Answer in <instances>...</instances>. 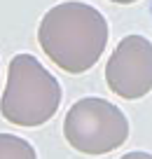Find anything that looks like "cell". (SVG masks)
Instances as JSON below:
<instances>
[{"instance_id":"4","label":"cell","mask_w":152,"mask_h":159,"mask_svg":"<svg viewBox=\"0 0 152 159\" xmlns=\"http://www.w3.org/2000/svg\"><path fill=\"white\" fill-rule=\"evenodd\" d=\"M110 91L124 101L143 98L152 91V42L143 35L119 40L105 66Z\"/></svg>"},{"instance_id":"3","label":"cell","mask_w":152,"mask_h":159,"mask_svg":"<svg viewBox=\"0 0 152 159\" xmlns=\"http://www.w3.org/2000/svg\"><path fill=\"white\" fill-rule=\"evenodd\" d=\"M63 136L73 150L98 157L127 143L129 119L115 103L87 96L70 105L63 119Z\"/></svg>"},{"instance_id":"8","label":"cell","mask_w":152,"mask_h":159,"mask_svg":"<svg viewBox=\"0 0 152 159\" xmlns=\"http://www.w3.org/2000/svg\"><path fill=\"white\" fill-rule=\"evenodd\" d=\"M150 14H152V5H150Z\"/></svg>"},{"instance_id":"1","label":"cell","mask_w":152,"mask_h":159,"mask_svg":"<svg viewBox=\"0 0 152 159\" xmlns=\"http://www.w3.org/2000/svg\"><path fill=\"white\" fill-rule=\"evenodd\" d=\"M38 42L52 63L70 75H82L103 56L108 45V21L87 2H59L47 10L40 21Z\"/></svg>"},{"instance_id":"7","label":"cell","mask_w":152,"mask_h":159,"mask_svg":"<svg viewBox=\"0 0 152 159\" xmlns=\"http://www.w3.org/2000/svg\"><path fill=\"white\" fill-rule=\"evenodd\" d=\"M110 2H117V5H131V2H138V0H110Z\"/></svg>"},{"instance_id":"2","label":"cell","mask_w":152,"mask_h":159,"mask_svg":"<svg viewBox=\"0 0 152 159\" xmlns=\"http://www.w3.org/2000/svg\"><path fill=\"white\" fill-rule=\"evenodd\" d=\"M61 96V82L33 54H16L10 61L0 115L10 124L35 129L56 115Z\"/></svg>"},{"instance_id":"5","label":"cell","mask_w":152,"mask_h":159,"mask_svg":"<svg viewBox=\"0 0 152 159\" xmlns=\"http://www.w3.org/2000/svg\"><path fill=\"white\" fill-rule=\"evenodd\" d=\"M0 159H38L35 148L14 134H0Z\"/></svg>"},{"instance_id":"6","label":"cell","mask_w":152,"mask_h":159,"mask_svg":"<svg viewBox=\"0 0 152 159\" xmlns=\"http://www.w3.org/2000/svg\"><path fill=\"white\" fill-rule=\"evenodd\" d=\"M119 159H152V154L143 152V150H133V152H127L124 157H119Z\"/></svg>"}]
</instances>
